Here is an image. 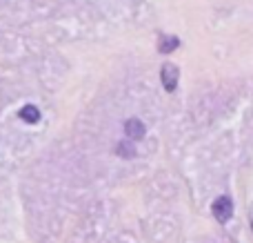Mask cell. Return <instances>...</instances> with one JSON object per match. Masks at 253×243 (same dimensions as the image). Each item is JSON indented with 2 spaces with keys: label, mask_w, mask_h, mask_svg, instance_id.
Here are the masks:
<instances>
[{
  "label": "cell",
  "mask_w": 253,
  "mask_h": 243,
  "mask_svg": "<svg viewBox=\"0 0 253 243\" xmlns=\"http://www.w3.org/2000/svg\"><path fill=\"white\" fill-rule=\"evenodd\" d=\"M178 78H180V71L178 67L173 65V62H165L160 69V80H162V87L167 89V92H175V87H178Z\"/></svg>",
  "instance_id": "cell-1"
},
{
  "label": "cell",
  "mask_w": 253,
  "mask_h": 243,
  "mask_svg": "<svg viewBox=\"0 0 253 243\" xmlns=\"http://www.w3.org/2000/svg\"><path fill=\"white\" fill-rule=\"evenodd\" d=\"M20 119L25 121V123H29V125L38 123V121H40V110L36 105H25L20 110Z\"/></svg>",
  "instance_id": "cell-5"
},
{
  "label": "cell",
  "mask_w": 253,
  "mask_h": 243,
  "mask_svg": "<svg viewBox=\"0 0 253 243\" xmlns=\"http://www.w3.org/2000/svg\"><path fill=\"white\" fill-rule=\"evenodd\" d=\"M125 132H126V136H129V141H140L147 129H144V125L140 123L138 119H129L125 123Z\"/></svg>",
  "instance_id": "cell-3"
},
{
  "label": "cell",
  "mask_w": 253,
  "mask_h": 243,
  "mask_svg": "<svg viewBox=\"0 0 253 243\" xmlns=\"http://www.w3.org/2000/svg\"><path fill=\"white\" fill-rule=\"evenodd\" d=\"M180 47V40L175 36H169V34H162L160 40H158V52L160 54H171Z\"/></svg>",
  "instance_id": "cell-4"
},
{
  "label": "cell",
  "mask_w": 253,
  "mask_h": 243,
  "mask_svg": "<svg viewBox=\"0 0 253 243\" xmlns=\"http://www.w3.org/2000/svg\"><path fill=\"white\" fill-rule=\"evenodd\" d=\"M116 152H118V156H123V159H131V156H135V147L131 145L129 141L118 143V147H116Z\"/></svg>",
  "instance_id": "cell-6"
},
{
  "label": "cell",
  "mask_w": 253,
  "mask_h": 243,
  "mask_svg": "<svg viewBox=\"0 0 253 243\" xmlns=\"http://www.w3.org/2000/svg\"><path fill=\"white\" fill-rule=\"evenodd\" d=\"M211 210H213V217L218 219L220 223H227L233 214V201L229 199V196H218V199L213 201V208Z\"/></svg>",
  "instance_id": "cell-2"
}]
</instances>
